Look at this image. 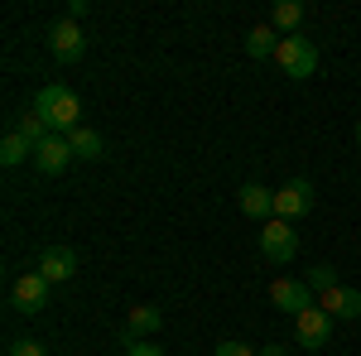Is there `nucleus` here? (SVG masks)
<instances>
[{"label": "nucleus", "mask_w": 361, "mask_h": 356, "mask_svg": "<svg viewBox=\"0 0 361 356\" xmlns=\"http://www.w3.org/2000/svg\"><path fill=\"white\" fill-rule=\"evenodd\" d=\"M34 111L49 121L54 135H73V130L82 125V102H78V92H68V87H58V82L34 92Z\"/></svg>", "instance_id": "obj_1"}, {"label": "nucleus", "mask_w": 361, "mask_h": 356, "mask_svg": "<svg viewBox=\"0 0 361 356\" xmlns=\"http://www.w3.org/2000/svg\"><path fill=\"white\" fill-rule=\"evenodd\" d=\"M299 255V236H294V221H265L260 226V260L265 265H294Z\"/></svg>", "instance_id": "obj_2"}, {"label": "nucleus", "mask_w": 361, "mask_h": 356, "mask_svg": "<svg viewBox=\"0 0 361 356\" xmlns=\"http://www.w3.org/2000/svg\"><path fill=\"white\" fill-rule=\"evenodd\" d=\"M275 63H279V73H284V78L304 82V78H313V73H318V49H313L308 39H299V34H289V39H279Z\"/></svg>", "instance_id": "obj_3"}, {"label": "nucleus", "mask_w": 361, "mask_h": 356, "mask_svg": "<svg viewBox=\"0 0 361 356\" xmlns=\"http://www.w3.org/2000/svg\"><path fill=\"white\" fill-rule=\"evenodd\" d=\"M270 303L284 308L289 318H299V313H308V308H318V303H313V289H308V279H289V274H279L275 284H270Z\"/></svg>", "instance_id": "obj_4"}, {"label": "nucleus", "mask_w": 361, "mask_h": 356, "mask_svg": "<svg viewBox=\"0 0 361 356\" xmlns=\"http://www.w3.org/2000/svg\"><path fill=\"white\" fill-rule=\"evenodd\" d=\"M49 289H54V284H49L39 270L20 274V279L10 284V308H15V313H39V308L49 303Z\"/></svg>", "instance_id": "obj_5"}, {"label": "nucleus", "mask_w": 361, "mask_h": 356, "mask_svg": "<svg viewBox=\"0 0 361 356\" xmlns=\"http://www.w3.org/2000/svg\"><path fill=\"white\" fill-rule=\"evenodd\" d=\"M308 212H313V183L308 178H294V183L275 188V217L279 221H299Z\"/></svg>", "instance_id": "obj_6"}, {"label": "nucleus", "mask_w": 361, "mask_h": 356, "mask_svg": "<svg viewBox=\"0 0 361 356\" xmlns=\"http://www.w3.org/2000/svg\"><path fill=\"white\" fill-rule=\"evenodd\" d=\"M294 337H299V347H308V352L328 347V342H333V313H328V308L299 313V318H294Z\"/></svg>", "instance_id": "obj_7"}, {"label": "nucleus", "mask_w": 361, "mask_h": 356, "mask_svg": "<svg viewBox=\"0 0 361 356\" xmlns=\"http://www.w3.org/2000/svg\"><path fill=\"white\" fill-rule=\"evenodd\" d=\"M159 328H164V313H159L154 303H140V308H130L126 328L116 332V337H121V347H135V342H149Z\"/></svg>", "instance_id": "obj_8"}, {"label": "nucleus", "mask_w": 361, "mask_h": 356, "mask_svg": "<svg viewBox=\"0 0 361 356\" xmlns=\"http://www.w3.org/2000/svg\"><path fill=\"white\" fill-rule=\"evenodd\" d=\"M49 49H54L58 63H78V58L87 54V34L73 20H58L54 29H49Z\"/></svg>", "instance_id": "obj_9"}, {"label": "nucleus", "mask_w": 361, "mask_h": 356, "mask_svg": "<svg viewBox=\"0 0 361 356\" xmlns=\"http://www.w3.org/2000/svg\"><path fill=\"white\" fill-rule=\"evenodd\" d=\"M34 270L44 274L49 284H63V279L78 274V250H73V246H44V255H39Z\"/></svg>", "instance_id": "obj_10"}, {"label": "nucleus", "mask_w": 361, "mask_h": 356, "mask_svg": "<svg viewBox=\"0 0 361 356\" xmlns=\"http://www.w3.org/2000/svg\"><path fill=\"white\" fill-rule=\"evenodd\" d=\"M29 164L39 168V173H49V178L63 173V168L73 164V145H68V135H49L39 149H34V159H29Z\"/></svg>", "instance_id": "obj_11"}, {"label": "nucleus", "mask_w": 361, "mask_h": 356, "mask_svg": "<svg viewBox=\"0 0 361 356\" xmlns=\"http://www.w3.org/2000/svg\"><path fill=\"white\" fill-rule=\"evenodd\" d=\"M236 207H241L250 221H260V226H265V221H275V192L260 188V183H246V188L236 192Z\"/></svg>", "instance_id": "obj_12"}, {"label": "nucleus", "mask_w": 361, "mask_h": 356, "mask_svg": "<svg viewBox=\"0 0 361 356\" xmlns=\"http://www.w3.org/2000/svg\"><path fill=\"white\" fill-rule=\"evenodd\" d=\"M318 308H328L333 313V323L342 318V323H352V318H361V289H328L323 299H318Z\"/></svg>", "instance_id": "obj_13"}, {"label": "nucleus", "mask_w": 361, "mask_h": 356, "mask_svg": "<svg viewBox=\"0 0 361 356\" xmlns=\"http://www.w3.org/2000/svg\"><path fill=\"white\" fill-rule=\"evenodd\" d=\"M68 145H73V159H82V164H92V159L106 154V140H102V130H92V125H78V130L68 135Z\"/></svg>", "instance_id": "obj_14"}, {"label": "nucleus", "mask_w": 361, "mask_h": 356, "mask_svg": "<svg viewBox=\"0 0 361 356\" xmlns=\"http://www.w3.org/2000/svg\"><path fill=\"white\" fill-rule=\"evenodd\" d=\"M270 25H275L279 39L299 34V25H304V5H299V0H279L275 10H270Z\"/></svg>", "instance_id": "obj_15"}, {"label": "nucleus", "mask_w": 361, "mask_h": 356, "mask_svg": "<svg viewBox=\"0 0 361 356\" xmlns=\"http://www.w3.org/2000/svg\"><path fill=\"white\" fill-rule=\"evenodd\" d=\"M275 49H279L275 25H255V29L246 34V54H250V58H275Z\"/></svg>", "instance_id": "obj_16"}, {"label": "nucleus", "mask_w": 361, "mask_h": 356, "mask_svg": "<svg viewBox=\"0 0 361 356\" xmlns=\"http://www.w3.org/2000/svg\"><path fill=\"white\" fill-rule=\"evenodd\" d=\"M25 159H34V145H29L20 130H10V135L0 140V164L15 168V164H25Z\"/></svg>", "instance_id": "obj_17"}, {"label": "nucleus", "mask_w": 361, "mask_h": 356, "mask_svg": "<svg viewBox=\"0 0 361 356\" xmlns=\"http://www.w3.org/2000/svg\"><path fill=\"white\" fill-rule=\"evenodd\" d=\"M15 130H20V135H25L29 145H34V149H39V145H44L49 135H54V130H49V121H44L39 111H25V116L15 121Z\"/></svg>", "instance_id": "obj_18"}, {"label": "nucleus", "mask_w": 361, "mask_h": 356, "mask_svg": "<svg viewBox=\"0 0 361 356\" xmlns=\"http://www.w3.org/2000/svg\"><path fill=\"white\" fill-rule=\"evenodd\" d=\"M308 289H313V294H328V289H337L333 265H313V270H308Z\"/></svg>", "instance_id": "obj_19"}, {"label": "nucleus", "mask_w": 361, "mask_h": 356, "mask_svg": "<svg viewBox=\"0 0 361 356\" xmlns=\"http://www.w3.org/2000/svg\"><path fill=\"white\" fill-rule=\"evenodd\" d=\"M5 356H44V342H34V337H20V342H10Z\"/></svg>", "instance_id": "obj_20"}, {"label": "nucleus", "mask_w": 361, "mask_h": 356, "mask_svg": "<svg viewBox=\"0 0 361 356\" xmlns=\"http://www.w3.org/2000/svg\"><path fill=\"white\" fill-rule=\"evenodd\" d=\"M212 356H255V347H246V342H222Z\"/></svg>", "instance_id": "obj_21"}, {"label": "nucleus", "mask_w": 361, "mask_h": 356, "mask_svg": "<svg viewBox=\"0 0 361 356\" xmlns=\"http://www.w3.org/2000/svg\"><path fill=\"white\" fill-rule=\"evenodd\" d=\"M126 356H164L159 347H149V342H135V347H126Z\"/></svg>", "instance_id": "obj_22"}, {"label": "nucleus", "mask_w": 361, "mask_h": 356, "mask_svg": "<svg viewBox=\"0 0 361 356\" xmlns=\"http://www.w3.org/2000/svg\"><path fill=\"white\" fill-rule=\"evenodd\" d=\"M87 10H92V5H87V0H73V5H68V20H73V25H78V20H82Z\"/></svg>", "instance_id": "obj_23"}, {"label": "nucleus", "mask_w": 361, "mask_h": 356, "mask_svg": "<svg viewBox=\"0 0 361 356\" xmlns=\"http://www.w3.org/2000/svg\"><path fill=\"white\" fill-rule=\"evenodd\" d=\"M260 356H284V347H260Z\"/></svg>", "instance_id": "obj_24"}, {"label": "nucleus", "mask_w": 361, "mask_h": 356, "mask_svg": "<svg viewBox=\"0 0 361 356\" xmlns=\"http://www.w3.org/2000/svg\"><path fill=\"white\" fill-rule=\"evenodd\" d=\"M357 145H361V125H357Z\"/></svg>", "instance_id": "obj_25"}]
</instances>
